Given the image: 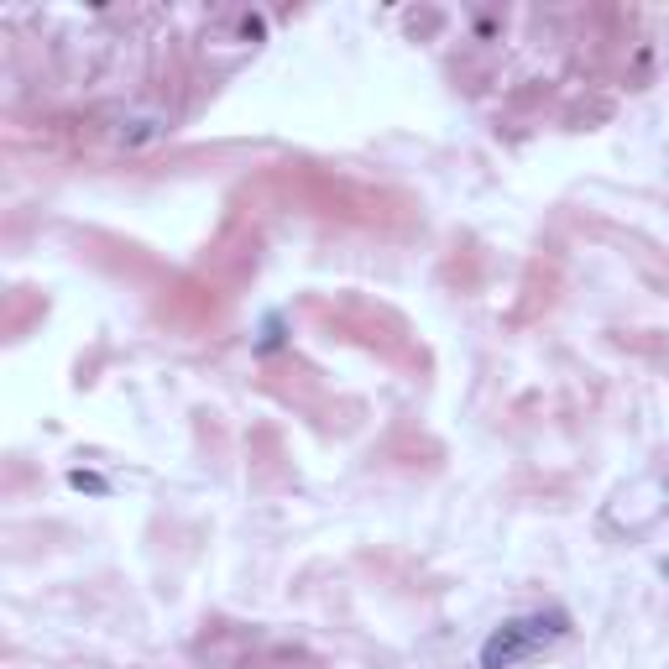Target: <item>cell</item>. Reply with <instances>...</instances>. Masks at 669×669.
I'll return each instance as SVG.
<instances>
[{
  "instance_id": "cell-1",
  "label": "cell",
  "mask_w": 669,
  "mask_h": 669,
  "mask_svg": "<svg viewBox=\"0 0 669 669\" xmlns=\"http://www.w3.org/2000/svg\"><path fill=\"white\" fill-rule=\"evenodd\" d=\"M565 638V617L560 612H534V617H513L481 643V669H513L523 659L544 654L549 643Z\"/></svg>"
}]
</instances>
